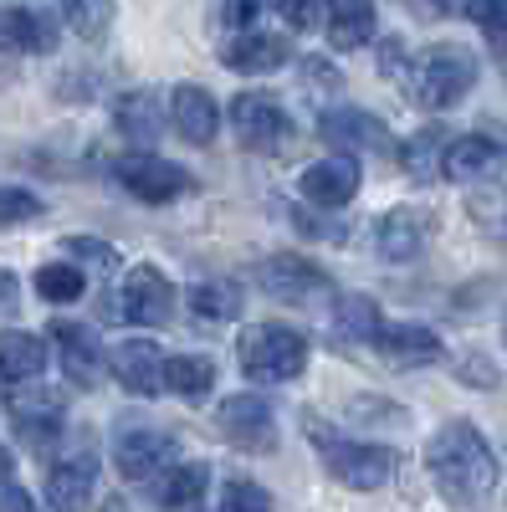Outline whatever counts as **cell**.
Segmentation results:
<instances>
[{"label":"cell","instance_id":"9a60e30c","mask_svg":"<svg viewBox=\"0 0 507 512\" xmlns=\"http://www.w3.org/2000/svg\"><path fill=\"white\" fill-rule=\"evenodd\" d=\"M169 118H175L180 139L195 144V149L216 144V134H221V108H216V98H210L200 82H180V88L169 93Z\"/></svg>","mask_w":507,"mask_h":512},{"label":"cell","instance_id":"30bf717a","mask_svg":"<svg viewBox=\"0 0 507 512\" xmlns=\"http://www.w3.org/2000/svg\"><path fill=\"white\" fill-rule=\"evenodd\" d=\"M11 415H16V431L31 446H52L62 431V415H67V395L52 390V384H16L11 390Z\"/></svg>","mask_w":507,"mask_h":512},{"label":"cell","instance_id":"ac0fdd59","mask_svg":"<svg viewBox=\"0 0 507 512\" xmlns=\"http://www.w3.org/2000/svg\"><path fill=\"white\" fill-rule=\"evenodd\" d=\"M303 200H313V205H323V210H338V205H349L354 195H359V159H318V164H308L303 169Z\"/></svg>","mask_w":507,"mask_h":512},{"label":"cell","instance_id":"8fae6325","mask_svg":"<svg viewBox=\"0 0 507 512\" xmlns=\"http://www.w3.org/2000/svg\"><path fill=\"white\" fill-rule=\"evenodd\" d=\"M52 344H57V364H62V374L77 384V390H93L98 384V374H103V364H108V349H103V338L88 328V323H52Z\"/></svg>","mask_w":507,"mask_h":512},{"label":"cell","instance_id":"1f68e13d","mask_svg":"<svg viewBox=\"0 0 507 512\" xmlns=\"http://www.w3.org/2000/svg\"><path fill=\"white\" fill-rule=\"evenodd\" d=\"M62 16L82 41H98L113 26V0H62Z\"/></svg>","mask_w":507,"mask_h":512},{"label":"cell","instance_id":"ee69618b","mask_svg":"<svg viewBox=\"0 0 507 512\" xmlns=\"http://www.w3.org/2000/svg\"><path fill=\"white\" fill-rule=\"evenodd\" d=\"M11 472H16V461H11L6 446H0V482H11Z\"/></svg>","mask_w":507,"mask_h":512},{"label":"cell","instance_id":"f35d334b","mask_svg":"<svg viewBox=\"0 0 507 512\" xmlns=\"http://www.w3.org/2000/svg\"><path fill=\"white\" fill-rule=\"evenodd\" d=\"M379 72H385V77L410 72V57H405V41H400V36H385V41H379Z\"/></svg>","mask_w":507,"mask_h":512},{"label":"cell","instance_id":"d6a6232c","mask_svg":"<svg viewBox=\"0 0 507 512\" xmlns=\"http://www.w3.org/2000/svg\"><path fill=\"white\" fill-rule=\"evenodd\" d=\"M216 512H272V492L257 487V482H246V477H236V482H226Z\"/></svg>","mask_w":507,"mask_h":512},{"label":"cell","instance_id":"52a82bcc","mask_svg":"<svg viewBox=\"0 0 507 512\" xmlns=\"http://www.w3.org/2000/svg\"><path fill=\"white\" fill-rule=\"evenodd\" d=\"M180 461V446L175 436H164V431H149V425H134V431H118L113 441V466L129 482H159L169 466Z\"/></svg>","mask_w":507,"mask_h":512},{"label":"cell","instance_id":"2e32d148","mask_svg":"<svg viewBox=\"0 0 507 512\" xmlns=\"http://www.w3.org/2000/svg\"><path fill=\"white\" fill-rule=\"evenodd\" d=\"M257 282H262V292L282 297V303H308L328 277L318 272V262H308V256L277 251V256H267V262L257 267Z\"/></svg>","mask_w":507,"mask_h":512},{"label":"cell","instance_id":"d4e9b609","mask_svg":"<svg viewBox=\"0 0 507 512\" xmlns=\"http://www.w3.org/2000/svg\"><path fill=\"white\" fill-rule=\"evenodd\" d=\"M47 369V338L41 333H26V328H11L0 333V379L6 384H31Z\"/></svg>","mask_w":507,"mask_h":512},{"label":"cell","instance_id":"e575fe53","mask_svg":"<svg viewBox=\"0 0 507 512\" xmlns=\"http://www.w3.org/2000/svg\"><path fill=\"white\" fill-rule=\"evenodd\" d=\"M36 216H41V200L31 190H16V185L0 190V226H26Z\"/></svg>","mask_w":507,"mask_h":512},{"label":"cell","instance_id":"9c48e42d","mask_svg":"<svg viewBox=\"0 0 507 512\" xmlns=\"http://www.w3.org/2000/svg\"><path fill=\"white\" fill-rule=\"evenodd\" d=\"M123 303H118V313L129 318V323H139V328H164L169 318H175V287H169V277L159 272V267H129V277H123Z\"/></svg>","mask_w":507,"mask_h":512},{"label":"cell","instance_id":"7bdbcfd3","mask_svg":"<svg viewBox=\"0 0 507 512\" xmlns=\"http://www.w3.org/2000/svg\"><path fill=\"white\" fill-rule=\"evenodd\" d=\"M16 303H21V282L11 272H0V313H11Z\"/></svg>","mask_w":507,"mask_h":512},{"label":"cell","instance_id":"484cf974","mask_svg":"<svg viewBox=\"0 0 507 512\" xmlns=\"http://www.w3.org/2000/svg\"><path fill=\"white\" fill-rule=\"evenodd\" d=\"M446 149H451V139H446V128H420V134H410L405 144H400V164H405V175L410 180H436V175H446Z\"/></svg>","mask_w":507,"mask_h":512},{"label":"cell","instance_id":"83f0119b","mask_svg":"<svg viewBox=\"0 0 507 512\" xmlns=\"http://www.w3.org/2000/svg\"><path fill=\"white\" fill-rule=\"evenodd\" d=\"M113 123H118V134L123 139H134V144H154L159 139V128H164V113H159V98L154 93H123L118 108H113Z\"/></svg>","mask_w":507,"mask_h":512},{"label":"cell","instance_id":"d6986e66","mask_svg":"<svg viewBox=\"0 0 507 512\" xmlns=\"http://www.w3.org/2000/svg\"><path fill=\"white\" fill-rule=\"evenodd\" d=\"M93 487H98V456L82 451V456H67L47 472V502L52 512H82L93 502Z\"/></svg>","mask_w":507,"mask_h":512},{"label":"cell","instance_id":"b9f144b4","mask_svg":"<svg viewBox=\"0 0 507 512\" xmlns=\"http://www.w3.org/2000/svg\"><path fill=\"white\" fill-rule=\"evenodd\" d=\"M0 512H36V502H31L26 487H6V497H0Z\"/></svg>","mask_w":507,"mask_h":512},{"label":"cell","instance_id":"8d00e7d4","mask_svg":"<svg viewBox=\"0 0 507 512\" xmlns=\"http://www.w3.org/2000/svg\"><path fill=\"white\" fill-rule=\"evenodd\" d=\"M277 11L292 31H313L323 26V0H277Z\"/></svg>","mask_w":507,"mask_h":512},{"label":"cell","instance_id":"74e56055","mask_svg":"<svg viewBox=\"0 0 507 512\" xmlns=\"http://www.w3.org/2000/svg\"><path fill=\"white\" fill-rule=\"evenodd\" d=\"M257 16H262V0H221V6H216V21L231 26L236 36L251 31V21H257Z\"/></svg>","mask_w":507,"mask_h":512},{"label":"cell","instance_id":"6da1fadb","mask_svg":"<svg viewBox=\"0 0 507 512\" xmlns=\"http://www.w3.org/2000/svg\"><path fill=\"white\" fill-rule=\"evenodd\" d=\"M426 466L431 482L451 507H482L497 487V451L477 431L472 420H446L441 431L426 441Z\"/></svg>","mask_w":507,"mask_h":512},{"label":"cell","instance_id":"4dcf8cb0","mask_svg":"<svg viewBox=\"0 0 507 512\" xmlns=\"http://www.w3.org/2000/svg\"><path fill=\"white\" fill-rule=\"evenodd\" d=\"M190 313H200L205 323H231L241 313V292L231 282H200L190 287Z\"/></svg>","mask_w":507,"mask_h":512},{"label":"cell","instance_id":"4fadbf2b","mask_svg":"<svg viewBox=\"0 0 507 512\" xmlns=\"http://www.w3.org/2000/svg\"><path fill=\"white\" fill-rule=\"evenodd\" d=\"M108 369H113V379L123 384V390L139 395V400L164 390V354H159L154 338H123V344H113Z\"/></svg>","mask_w":507,"mask_h":512},{"label":"cell","instance_id":"cb8c5ba5","mask_svg":"<svg viewBox=\"0 0 507 512\" xmlns=\"http://www.w3.org/2000/svg\"><path fill=\"white\" fill-rule=\"evenodd\" d=\"M205 487H210V466L205 461H175L154 482V497H159L164 512H200L205 507Z\"/></svg>","mask_w":507,"mask_h":512},{"label":"cell","instance_id":"7402d4cb","mask_svg":"<svg viewBox=\"0 0 507 512\" xmlns=\"http://www.w3.org/2000/svg\"><path fill=\"white\" fill-rule=\"evenodd\" d=\"M374 344H379V354H385L390 364H405V369L441 359V338H436V328H426V323H385Z\"/></svg>","mask_w":507,"mask_h":512},{"label":"cell","instance_id":"ffe728a7","mask_svg":"<svg viewBox=\"0 0 507 512\" xmlns=\"http://www.w3.org/2000/svg\"><path fill=\"white\" fill-rule=\"evenodd\" d=\"M292 57V41L287 36H272V31H241L226 41L221 62L241 77H262V72H277L282 62Z\"/></svg>","mask_w":507,"mask_h":512},{"label":"cell","instance_id":"5bb4252c","mask_svg":"<svg viewBox=\"0 0 507 512\" xmlns=\"http://www.w3.org/2000/svg\"><path fill=\"white\" fill-rule=\"evenodd\" d=\"M426 241H431V216L415 205L385 210L374 226V251L385 256V262H415V256L426 251Z\"/></svg>","mask_w":507,"mask_h":512},{"label":"cell","instance_id":"7a4b0ae2","mask_svg":"<svg viewBox=\"0 0 507 512\" xmlns=\"http://www.w3.org/2000/svg\"><path fill=\"white\" fill-rule=\"evenodd\" d=\"M410 98L420 108H431V113H446L456 108L461 98L472 93V82H477V57L467 47H456V41H441V47L431 52H420L410 62Z\"/></svg>","mask_w":507,"mask_h":512},{"label":"cell","instance_id":"d590c367","mask_svg":"<svg viewBox=\"0 0 507 512\" xmlns=\"http://www.w3.org/2000/svg\"><path fill=\"white\" fill-rule=\"evenodd\" d=\"M467 16L487 31V41L497 47V41H507V0H472Z\"/></svg>","mask_w":507,"mask_h":512},{"label":"cell","instance_id":"e0dca14e","mask_svg":"<svg viewBox=\"0 0 507 512\" xmlns=\"http://www.w3.org/2000/svg\"><path fill=\"white\" fill-rule=\"evenodd\" d=\"M0 47L21 52V57H47V52H57V21H52V11H36V6L0 11Z\"/></svg>","mask_w":507,"mask_h":512},{"label":"cell","instance_id":"603a6c76","mask_svg":"<svg viewBox=\"0 0 507 512\" xmlns=\"http://www.w3.org/2000/svg\"><path fill=\"white\" fill-rule=\"evenodd\" d=\"M323 26L338 52H359L374 41V0H323Z\"/></svg>","mask_w":507,"mask_h":512},{"label":"cell","instance_id":"f1b7e54d","mask_svg":"<svg viewBox=\"0 0 507 512\" xmlns=\"http://www.w3.org/2000/svg\"><path fill=\"white\" fill-rule=\"evenodd\" d=\"M333 328L344 333V338H354V344H374L379 328H385V318H379V303H374V297L354 292V297H344V303H338Z\"/></svg>","mask_w":507,"mask_h":512},{"label":"cell","instance_id":"8992f818","mask_svg":"<svg viewBox=\"0 0 507 512\" xmlns=\"http://www.w3.org/2000/svg\"><path fill=\"white\" fill-rule=\"evenodd\" d=\"M231 128H236V139L257 154H277L292 139V118L267 93H236L231 98Z\"/></svg>","mask_w":507,"mask_h":512},{"label":"cell","instance_id":"ab89813d","mask_svg":"<svg viewBox=\"0 0 507 512\" xmlns=\"http://www.w3.org/2000/svg\"><path fill=\"white\" fill-rule=\"evenodd\" d=\"M461 384H482V390H492V384H497V369H492L482 354H467V359H461Z\"/></svg>","mask_w":507,"mask_h":512},{"label":"cell","instance_id":"7c38bea8","mask_svg":"<svg viewBox=\"0 0 507 512\" xmlns=\"http://www.w3.org/2000/svg\"><path fill=\"white\" fill-rule=\"evenodd\" d=\"M221 436L241 451H272L277 446V425H272V405L262 395H231L216 410Z\"/></svg>","mask_w":507,"mask_h":512},{"label":"cell","instance_id":"277c9868","mask_svg":"<svg viewBox=\"0 0 507 512\" xmlns=\"http://www.w3.org/2000/svg\"><path fill=\"white\" fill-rule=\"evenodd\" d=\"M308 441H318L328 472L344 487H354V492H374V487H385L395 477V451L390 446L344 441V436H333L328 425H318V420H308Z\"/></svg>","mask_w":507,"mask_h":512},{"label":"cell","instance_id":"3957f363","mask_svg":"<svg viewBox=\"0 0 507 512\" xmlns=\"http://www.w3.org/2000/svg\"><path fill=\"white\" fill-rule=\"evenodd\" d=\"M241 369L257 384H282L308 369V338L287 323H257L241 333Z\"/></svg>","mask_w":507,"mask_h":512},{"label":"cell","instance_id":"4316f807","mask_svg":"<svg viewBox=\"0 0 507 512\" xmlns=\"http://www.w3.org/2000/svg\"><path fill=\"white\" fill-rule=\"evenodd\" d=\"M210 384H216V364H210L205 354H175V359H164V390L175 395V400L200 405L210 395Z\"/></svg>","mask_w":507,"mask_h":512},{"label":"cell","instance_id":"ba28073f","mask_svg":"<svg viewBox=\"0 0 507 512\" xmlns=\"http://www.w3.org/2000/svg\"><path fill=\"white\" fill-rule=\"evenodd\" d=\"M318 134H323V144H333L344 159L390 154V149H395L390 128L379 123L374 113H364V108H333V113H323V118H318Z\"/></svg>","mask_w":507,"mask_h":512},{"label":"cell","instance_id":"60d3db41","mask_svg":"<svg viewBox=\"0 0 507 512\" xmlns=\"http://www.w3.org/2000/svg\"><path fill=\"white\" fill-rule=\"evenodd\" d=\"M303 82H313V88H338V72H333L323 57H308V62H303Z\"/></svg>","mask_w":507,"mask_h":512},{"label":"cell","instance_id":"836d02e7","mask_svg":"<svg viewBox=\"0 0 507 512\" xmlns=\"http://www.w3.org/2000/svg\"><path fill=\"white\" fill-rule=\"evenodd\" d=\"M62 251L77 256V262H88V267H98V272H113V267H118V246H108V241H98V236H67Z\"/></svg>","mask_w":507,"mask_h":512},{"label":"cell","instance_id":"5b68a950","mask_svg":"<svg viewBox=\"0 0 507 512\" xmlns=\"http://www.w3.org/2000/svg\"><path fill=\"white\" fill-rule=\"evenodd\" d=\"M113 180L129 190L134 200H149V205L180 200V195L190 190V175H185V169H180V164H169V159H159V154H149V149L113 159Z\"/></svg>","mask_w":507,"mask_h":512},{"label":"cell","instance_id":"44dd1931","mask_svg":"<svg viewBox=\"0 0 507 512\" xmlns=\"http://www.w3.org/2000/svg\"><path fill=\"white\" fill-rule=\"evenodd\" d=\"M502 154H507V139L502 134L451 139V149H446V180H487V175H497Z\"/></svg>","mask_w":507,"mask_h":512},{"label":"cell","instance_id":"f546056e","mask_svg":"<svg viewBox=\"0 0 507 512\" xmlns=\"http://www.w3.org/2000/svg\"><path fill=\"white\" fill-rule=\"evenodd\" d=\"M82 292H88V277L77 262H47L36 272V297H47V303H77Z\"/></svg>","mask_w":507,"mask_h":512}]
</instances>
